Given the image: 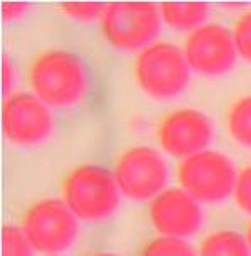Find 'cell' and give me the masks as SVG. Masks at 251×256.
Segmentation results:
<instances>
[{"label":"cell","instance_id":"obj_10","mask_svg":"<svg viewBox=\"0 0 251 256\" xmlns=\"http://www.w3.org/2000/svg\"><path fill=\"white\" fill-rule=\"evenodd\" d=\"M157 140L166 154L184 160L209 150L214 140V123L199 110H174L158 123Z\"/></svg>","mask_w":251,"mask_h":256},{"label":"cell","instance_id":"obj_9","mask_svg":"<svg viewBox=\"0 0 251 256\" xmlns=\"http://www.w3.org/2000/svg\"><path fill=\"white\" fill-rule=\"evenodd\" d=\"M184 54L190 70L206 78L228 74L240 56L232 30L216 22H208L189 32Z\"/></svg>","mask_w":251,"mask_h":256},{"label":"cell","instance_id":"obj_8","mask_svg":"<svg viewBox=\"0 0 251 256\" xmlns=\"http://www.w3.org/2000/svg\"><path fill=\"white\" fill-rule=\"evenodd\" d=\"M2 132L16 147H38L51 138L54 115L34 93H12L4 102Z\"/></svg>","mask_w":251,"mask_h":256},{"label":"cell","instance_id":"obj_16","mask_svg":"<svg viewBox=\"0 0 251 256\" xmlns=\"http://www.w3.org/2000/svg\"><path fill=\"white\" fill-rule=\"evenodd\" d=\"M140 256H198V251L184 240L157 238L145 246Z\"/></svg>","mask_w":251,"mask_h":256},{"label":"cell","instance_id":"obj_5","mask_svg":"<svg viewBox=\"0 0 251 256\" xmlns=\"http://www.w3.org/2000/svg\"><path fill=\"white\" fill-rule=\"evenodd\" d=\"M162 24L160 7L148 2L110 4L102 20L106 40L125 52H142L157 42Z\"/></svg>","mask_w":251,"mask_h":256},{"label":"cell","instance_id":"obj_18","mask_svg":"<svg viewBox=\"0 0 251 256\" xmlns=\"http://www.w3.org/2000/svg\"><path fill=\"white\" fill-rule=\"evenodd\" d=\"M232 34H234L240 58L251 64V10L244 12L243 16L236 20Z\"/></svg>","mask_w":251,"mask_h":256},{"label":"cell","instance_id":"obj_20","mask_svg":"<svg viewBox=\"0 0 251 256\" xmlns=\"http://www.w3.org/2000/svg\"><path fill=\"white\" fill-rule=\"evenodd\" d=\"M26 10H27L26 4H16V2L4 4L2 17H4V20H6V22H16V20H19L22 16H24Z\"/></svg>","mask_w":251,"mask_h":256},{"label":"cell","instance_id":"obj_21","mask_svg":"<svg viewBox=\"0 0 251 256\" xmlns=\"http://www.w3.org/2000/svg\"><path fill=\"white\" fill-rule=\"evenodd\" d=\"M4 93L7 96L12 94V88H14V80H16V72H14V66L12 61L8 58H4Z\"/></svg>","mask_w":251,"mask_h":256},{"label":"cell","instance_id":"obj_4","mask_svg":"<svg viewBox=\"0 0 251 256\" xmlns=\"http://www.w3.org/2000/svg\"><path fill=\"white\" fill-rule=\"evenodd\" d=\"M20 228L32 248L46 256H59L80 238V219L58 198H44L29 206Z\"/></svg>","mask_w":251,"mask_h":256},{"label":"cell","instance_id":"obj_2","mask_svg":"<svg viewBox=\"0 0 251 256\" xmlns=\"http://www.w3.org/2000/svg\"><path fill=\"white\" fill-rule=\"evenodd\" d=\"M61 192L68 208L86 222H102L113 216L122 198L115 176L98 166H81L71 170Z\"/></svg>","mask_w":251,"mask_h":256},{"label":"cell","instance_id":"obj_12","mask_svg":"<svg viewBox=\"0 0 251 256\" xmlns=\"http://www.w3.org/2000/svg\"><path fill=\"white\" fill-rule=\"evenodd\" d=\"M158 7L164 24L172 29L189 32L208 24L211 14V7L202 2H166Z\"/></svg>","mask_w":251,"mask_h":256},{"label":"cell","instance_id":"obj_13","mask_svg":"<svg viewBox=\"0 0 251 256\" xmlns=\"http://www.w3.org/2000/svg\"><path fill=\"white\" fill-rule=\"evenodd\" d=\"M198 256H251V246L240 232L216 231L202 240Z\"/></svg>","mask_w":251,"mask_h":256},{"label":"cell","instance_id":"obj_15","mask_svg":"<svg viewBox=\"0 0 251 256\" xmlns=\"http://www.w3.org/2000/svg\"><path fill=\"white\" fill-rule=\"evenodd\" d=\"M34 251L20 226L7 224L2 230V256H34Z\"/></svg>","mask_w":251,"mask_h":256},{"label":"cell","instance_id":"obj_14","mask_svg":"<svg viewBox=\"0 0 251 256\" xmlns=\"http://www.w3.org/2000/svg\"><path fill=\"white\" fill-rule=\"evenodd\" d=\"M226 126L236 144L251 148V94L231 104L226 115Z\"/></svg>","mask_w":251,"mask_h":256},{"label":"cell","instance_id":"obj_11","mask_svg":"<svg viewBox=\"0 0 251 256\" xmlns=\"http://www.w3.org/2000/svg\"><path fill=\"white\" fill-rule=\"evenodd\" d=\"M150 221L162 238L187 240L200 230V204L182 189H167L150 202Z\"/></svg>","mask_w":251,"mask_h":256},{"label":"cell","instance_id":"obj_3","mask_svg":"<svg viewBox=\"0 0 251 256\" xmlns=\"http://www.w3.org/2000/svg\"><path fill=\"white\" fill-rule=\"evenodd\" d=\"M190 71L184 49L170 42H154L138 52L134 64L138 88L157 102H168L184 93Z\"/></svg>","mask_w":251,"mask_h":256},{"label":"cell","instance_id":"obj_1","mask_svg":"<svg viewBox=\"0 0 251 256\" xmlns=\"http://www.w3.org/2000/svg\"><path fill=\"white\" fill-rule=\"evenodd\" d=\"M32 93L49 108H72L88 93V71L83 61L66 49H46L29 66Z\"/></svg>","mask_w":251,"mask_h":256},{"label":"cell","instance_id":"obj_19","mask_svg":"<svg viewBox=\"0 0 251 256\" xmlns=\"http://www.w3.org/2000/svg\"><path fill=\"white\" fill-rule=\"evenodd\" d=\"M232 196H234L236 206L251 216V166H246L240 170Z\"/></svg>","mask_w":251,"mask_h":256},{"label":"cell","instance_id":"obj_23","mask_svg":"<svg viewBox=\"0 0 251 256\" xmlns=\"http://www.w3.org/2000/svg\"><path fill=\"white\" fill-rule=\"evenodd\" d=\"M93 256H120V254H115V253H106V251H103V253H96Z\"/></svg>","mask_w":251,"mask_h":256},{"label":"cell","instance_id":"obj_7","mask_svg":"<svg viewBox=\"0 0 251 256\" xmlns=\"http://www.w3.org/2000/svg\"><path fill=\"white\" fill-rule=\"evenodd\" d=\"M113 176L123 198L134 202H152L167 190L168 164L158 150L135 145L118 157Z\"/></svg>","mask_w":251,"mask_h":256},{"label":"cell","instance_id":"obj_17","mask_svg":"<svg viewBox=\"0 0 251 256\" xmlns=\"http://www.w3.org/2000/svg\"><path fill=\"white\" fill-rule=\"evenodd\" d=\"M106 4L96 2H72L64 4L61 7V12L70 19L81 22V24H90V22H102L104 14H106Z\"/></svg>","mask_w":251,"mask_h":256},{"label":"cell","instance_id":"obj_6","mask_svg":"<svg viewBox=\"0 0 251 256\" xmlns=\"http://www.w3.org/2000/svg\"><path fill=\"white\" fill-rule=\"evenodd\" d=\"M177 179L180 189L199 204H218L232 196L238 172L226 154L204 150L182 160Z\"/></svg>","mask_w":251,"mask_h":256},{"label":"cell","instance_id":"obj_22","mask_svg":"<svg viewBox=\"0 0 251 256\" xmlns=\"http://www.w3.org/2000/svg\"><path fill=\"white\" fill-rule=\"evenodd\" d=\"M246 240H248V243L251 246V222H250V226H248V231H246Z\"/></svg>","mask_w":251,"mask_h":256}]
</instances>
